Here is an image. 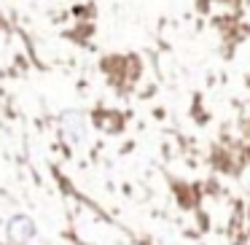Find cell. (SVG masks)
I'll use <instances>...</instances> for the list:
<instances>
[{
    "label": "cell",
    "instance_id": "obj_1",
    "mask_svg": "<svg viewBox=\"0 0 250 245\" xmlns=\"http://www.w3.org/2000/svg\"><path fill=\"white\" fill-rule=\"evenodd\" d=\"M35 234H38V226H35V221L30 216H24V213L11 216V221H8V237H11L14 243L24 245V243H30Z\"/></svg>",
    "mask_w": 250,
    "mask_h": 245
}]
</instances>
